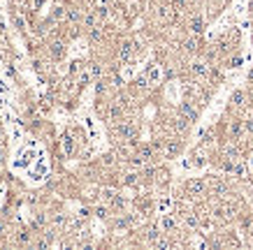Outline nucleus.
I'll return each instance as SVG.
<instances>
[{"label": "nucleus", "instance_id": "ddd939ff", "mask_svg": "<svg viewBox=\"0 0 253 250\" xmlns=\"http://www.w3.org/2000/svg\"><path fill=\"white\" fill-rule=\"evenodd\" d=\"M190 74L193 77H207L209 74V62H204V61L190 62Z\"/></svg>", "mask_w": 253, "mask_h": 250}, {"label": "nucleus", "instance_id": "393cba45", "mask_svg": "<svg viewBox=\"0 0 253 250\" xmlns=\"http://www.w3.org/2000/svg\"><path fill=\"white\" fill-rule=\"evenodd\" d=\"M17 241H19L21 246H28V243H31V232H28V229H21L19 236H17Z\"/></svg>", "mask_w": 253, "mask_h": 250}, {"label": "nucleus", "instance_id": "a211bd4d", "mask_svg": "<svg viewBox=\"0 0 253 250\" xmlns=\"http://www.w3.org/2000/svg\"><path fill=\"white\" fill-rule=\"evenodd\" d=\"M88 37H91L93 42H102V40H105V26H102V23L93 26V28L88 31Z\"/></svg>", "mask_w": 253, "mask_h": 250}, {"label": "nucleus", "instance_id": "f03ea898", "mask_svg": "<svg viewBox=\"0 0 253 250\" xmlns=\"http://www.w3.org/2000/svg\"><path fill=\"white\" fill-rule=\"evenodd\" d=\"M114 132L118 137V141H133L135 144V139H137V125L133 123V121H118Z\"/></svg>", "mask_w": 253, "mask_h": 250}, {"label": "nucleus", "instance_id": "6ab92c4d", "mask_svg": "<svg viewBox=\"0 0 253 250\" xmlns=\"http://www.w3.org/2000/svg\"><path fill=\"white\" fill-rule=\"evenodd\" d=\"M88 72L93 74V79H102V74H105V67H102V62H88Z\"/></svg>", "mask_w": 253, "mask_h": 250}, {"label": "nucleus", "instance_id": "412c9836", "mask_svg": "<svg viewBox=\"0 0 253 250\" xmlns=\"http://www.w3.org/2000/svg\"><path fill=\"white\" fill-rule=\"evenodd\" d=\"M116 195H118V192H116L114 188H102V190H100V199H102L105 204H109V202H112Z\"/></svg>", "mask_w": 253, "mask_h": 250}, {"label": "nucleus", "instance_id": "f3484780", "mask_svg": "<svg viewBox=\"0 0 253 250\" xmlns=\"http://www.w3.org/2000/svg\"><path fill=\"white\" fill-rule=\"evenodd\" d=\"M82 19H84V10H79V7H67V21L70 23H82Z\"/></svg>", "mask_w": 253, "mask_h": 250}, {"label": "nucleus", "instance_id": "423d86ee", "mask_svg": "<svg viewBox=\"0 0 253 250\" xmlns=\"http://www.w3.org/2000/svg\"><path fill=\"white\" fill-rule=\"evenodd\" d=\"M204 31V16L202 14H190L188 16V32L190 35H202Z\"/></svg>", "mask_w": 253, "mask_h": 250}, {"label": "nucleus", "instance_id": "c756f323", "mask_svg": "<svg viewBox=\"0 0 253 250\" xmlns=\"http://www.w3.org/2000/svg\"><path fill=\"white\" fill-rule=\"evenodd\" d=\"M0 156H2V144H0Z\"/></svg>", "mask_w": 253, "mask_h": 250}, {"label": "nucleus", "instance_id": "f257e3e1", "mask_svg": "<svg viewBox=\"0 0 253 250\" xmlns=\"http://www.w3.org/2000/svg\"><path fill=\"white\" fill-rule=\"evenodd\" d=\"M184 192L188 195V197H204L207 192H209V181L207 178H200V176H195V178H188L186 183H184Z\"/></svg>", "mask_w": 253, "mask_h": 250}, {"label": "nucleus", "instance_id": "cd10ccee", "mask_svg": "<svg viewBox=\"0 0 253 250\" xmlns=\"http://www.w3.org/2000/svg\"><path fill=\"white\" fill-rule=\"evenodd\" d=\"M249 12L253 14V0H249Z\"/></svg>", "mask_w": 253, "mask_h": 250}, {"label": "nucleus", "instance_id": "bb28decb", "mask_svg": "<svg viewBox=\"0 0 253 250\" xmlns=\"http://www.w3.org/2000/svg\"><path fill=\"white\" fill-rule=\"evenodd\" d=\"M239 65H242V56H232L228 61V67H239Z\"/></svg>", "mask_w": 253, "mask_h": 250}, {"label": "nucleus", "instance_id": "c85d7f7f", "mask_svg": "<svg viewBox=\"0 0 253 250\" xmlns=\"http://www.w3.org/2000/svg\"><path fill=\"white\" fill-rule=\"evenodd\" d=\"M249 162H251V169H253V156H251V160H249Z\"/></svg>", "mask_w": 253, "mask_h": 250}, {"label": "nucleus", "instance_id": "f8f14e48", "mask_svg": "<svg viewBox=\"0 0 253 250\" xmlns=\"http://www.w3.org/2000/svg\"><path fill=\"white\" fill-rule=\"evenodd\" d=\"M181 47H184V51L186 53H198L200 51V35H190V37H186Z\"/></svg>", "mask_w": 253, "mask_h": 250}, {"label": "nucleus", "instance_id": "9b49d317", "mask_svg": "<svg viewBox=\"0 0 253 250\" xmlns=\"http://www.w3.org/2000/svg\"><path fill=\"white\" fill-rule=\"evenodd\" d=\"M160 227H163L165 234H172V232L179 229V220L174 218V216H163V218H160Z\"/></svg>", "mask_w": 253, "mask_h": 250}, {"label": "nucleus", "instance_id": "2eb2a0df", "mask_svg": "<svg viewBox=\"0 0 253 250\" xmlns=\"http://www.w3.org/2000/svg\"><path fill=\"white\" fill-rule=\"evenodd\" d=\"M139 181H142V174H139L137 169H135V172H128V174H123V178H121V183L128 186V188H135Z\"/></svg>", "mask_w": 253, "mask_h": 250}, {"label": "nucleus", "instance_id": "9d476101", "mask_svg": "<svg viewBox=\"0 0 253 250\" xmlns=\"http://www.w3.org/2000/svg\"><path fill=\"white\" fill-rule=\"evenodd\" d=\"M65 51H67V47H65L63 40L51 42V47H49V53H51L53 61H63V58H65Z\"/></svg>", "mask_w": 253, "mask_h": 250}, {"label": "nucleus", "instance_id": "5701e85b", "mask_svg": "<svg viewBox=\"0 0 253 250\" xmlns=\"http://www.w3.org/2000/svg\"><path fill=\"white\" fill-rule=\"evenodd\" d=\"M91 79H93V74L88 72V67H86V70H82V72H79V79H77V83L84 88V86H88V81H91Z\"/></svg>", "mask_w": 253, "mask_h": 250}, {"label": "nucleus", "instance_id": "39448f33", "mask_svg": "<svg viewBox=\"0 0 253 250\" xmlns=\"http://www.w3.org/2000/svg\"><path fill=\"white\" fill-rule=\"evenodd\" d=\"M181 151H184L181 139H165V144H163V157H177V156H181Z\"/></svg>", "mask_w": 253, "mask_h": 250}, {"label": "nucleus", "instance_id": "7c9ffc66", "mask_svg": "<svg viewBox=\"0 0 253 250\" xmlns=\"http://www.w3.org/2000/svg\"><path fill=\"white\" fill-rule=\"evenodd\" d=\"M0 139H2V130H0Z\"/></svg>", "mask_w": 253, "mask_h": 250}, {"label": "nucleus", "instance_id": "1a4fd4ad", "mask_svg": "<svg viewBox=\"0 0 253 250\" xmlns=\"http://www.w3.org/2000/svg\"><path fill=\"white\" fill-rule=\"evenodd\" d=\"M98 23H100L98 12H95V10H86L84 12V19H82V23H79V26H82L84 31H91V28H93V26H98Z\"/></svg>", "mask_w": 253, "mask_h": 250}, {"label": "nucleus", "instance_id": "b1692460", "mask_svg": "<svg viewBox=\"0 0 253 250\" xmlns=\"http://www.w3.org/2000/svg\"><path fill=\"white\" fill-rule=\"evenodd\" d=\"M109 86H112V83H107L105 79H98V83H95V93H98V95H105Z\"/></svg>", "mask_w": 253, "mask_h": 250}, {"label": "nucleus", "instance_id": "0eeeda50", "mask_svg": "<svg viewBox=\"0 0 253 250\" xmlns=\"http://www.w3.org/2000/svg\"><path fill=\"white\" fill-rule=\"evenodd\" d=\"M163 234H165V232H163V227H160V225H149V227H144V232H142V239H144L149 246H151V243L158 239V236H163Z\"/></svg>", "mask_w": 253, "mask_h": 250}, {"label": "nucleus", "instance_id": "7ed1b4c3", "mask_svg": "<svg viewBox=\"0 0 253 250\" xmlns=\"http://www.w3.org/2000/svg\"><path fill=\"white\" fill-rule=\"evenodd\" d=\"M179 116H184V118L193 125V123H198V118H200V109L190 102V100H186V102L179 104Z\"/></svg>", "mask_w": 253, "mask_h": 250}, {"label": "nucleus", "instance_id": "dca6fc26", "mask_svg": "<svg viewBox=\"0 0 253 250\" xmlns=\"http://www.w3.org/2000/svg\"><path fill=\"white\" fill-rule=\"evenodd\" d=\"M74 141H77V139H72L70 135H63V137H61V148H63V153H65L67 157L74 156Z\"/></svg>", "mask_w": 253, "mask_h": 250}, {"label": "nucleus", "instance_id": "4468645a", "mask_svg": "<svg viewBox=\"0 0 253 250\" xmlns=\"http://www.w3.org/2000/svg\"><path fill=\"white\" fill-rule=\"evenodd\" d=\"M172 246H174V241L169 239V234H163V236H158L151 243V248H156V250H169Z\"/></svg>", "mask_w": 253, "mask_h": 250}, {"label": "nucleus", "instance_id": "4be33fe9", "mask_svg": "<svg viewBox=\"0 0 253 250\" xmlns=\"http://www.w3.org/2000/svg\"><path fill=\"white\" fill-rule=\"evenodd\" d=\"M63 19H67V7L58 5V7L53 10V14H51V21H63Z\"/></svg>", "mask_w": 253, "mask_h": 250}, {"label": "nucleus", "instance_id": "a878e982", "mask_svg": "<svg viewBox=\"0 0 253 250\" xmlns=\"http://www.w3.org/2000/svg\"><path fill=\"white\" fill-rule=\"evenodd\" d=\"M82 70H84V62H82V61L70 62V74H79Z\"/></svg>", "mask_w": 253, "mask_h": 250}, {"label": "nucleus", "instance_id": "aec40b11", "mask_svg": "<svg viewBox=\"0 0 253 250\" xmlns=\"http://www.w3.org/2000/svg\"><path fill=\"white\" fill-rule=\"evenodd\" d=\"M109 208H112V206H105V204H98V206H93L95 218H100V220H109Z\"/></svg>", "mask_w": 253, "mask_h": 250}, {"label": "nucleus", "instance_id": "6e6552de", "mask_svg": "<svg viewBox=\"0 0 253 250\" xmlns=\"http://www.w3.org/2000/svg\"><path fill=\"white\" fill-rule=\"evenodd\" d=\"M135 153H137V156H142L147 162H151V160L156 157V153H158V151H156V146H153V144H137V146H135Z\"/></svg>", "mask_w": 253, "mask_h": 250}, {"label": "nucleus", "instance_id": "20e7f679", "mask_svg": "<svg viewBox=\"0 0 253 250\" xmlns=\"http://www.w3.org/2000/svg\"><path fill=\"white\" fill-rule=\"evenodd\" d=\"M246 104H251V93H246L244 88L232 91V95H230V107L232 109H244Z\"/></svg>", "mask_w": 253, "mask_h": 250}]
</instances>
